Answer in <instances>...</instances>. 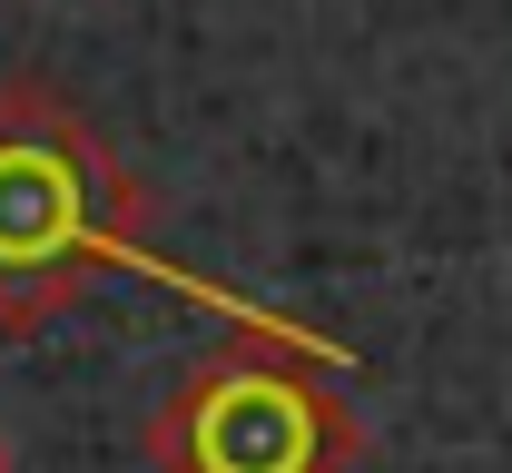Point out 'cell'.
Segmentation results:
<instances>
[{
	"label": "cell",
	"mask_w": 512,
	"mask_h": 473,
	"mask_svg": "<svg viewBox=\"0 0 512 473\" xmlns=\"http://www.w3.org/2000/svg\"><path fill=\"white\" fill-rule=\"evenodd\" d=\"M99 276H148L207 316L286 326L276 306L178 267L148 237V198L128 188L119 148L89 129L79 99H60L50 79H0V336H40Z\"/></svg>",
	"instance_id": "cell-1"
},
{
	"label": "cell",
	"mask_w": 512,
	"mask_h": 473,
	"mask_svg": "<svg viewBox=\"0 0 512 473\" xmlns=\"http://www.w3.org/2000/svg\"><path fill=\"white\" fill-rule=\"evenodd\" d=\"M345 345L306 326H256L227 336L207 365L178 375V395L148 414V464L158 473H355L365 424L335 385Z\"/></svg>",
	"instance_id": "cell-2"
},
{
	"label": "cell",
	"mask_w": 512,
	"mask_h": 473,
	"mask_svg": "<svg viewBox=\"0 0 512 473\" xmlns=\"http://www.w3.org/2000/svg\"><path fill=\"white\" fill-rule=\"evenodd\" d=\"M0 473H20V454H10V434H0Z\"/></svg>",
	"instance_id": "cell-3"
}]
</instances>
